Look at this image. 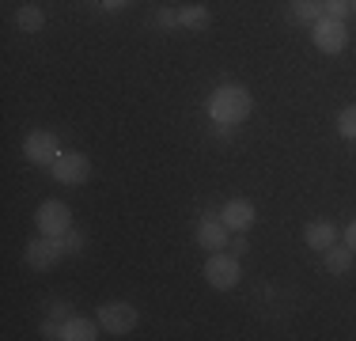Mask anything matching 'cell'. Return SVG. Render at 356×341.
<instances>
[{
	"label": "cell",
	"mask_w": 356,
	"mask_h": 341,
	"mask_svg": "<svg viewBox=\"0 0 356 341\" xmlns=\"http://www.w3.org/2000/svg\"><path fill=\"white\" fill-rule=\"evenodd\" d=\"M247 114H250V91L243 84H224L209 99V118L216 125H239L247 122Z\"/></svg>",
	"instance_id": "1"
},
{
	"label": "cell",
	"mask_w": 356,
	"mask_h": 341,
	"mask_svg": "<svg viewBox=\"0 0 356 341\" xmlns=\"http://www.w3.org/2000/svg\"><path fill=\"white\" fill-rule=\"evenodd\" d=\"M239 277H243L239 254H224V251L209 254V262H205V280H209V288H216V292H232V288L239 285Z\"/></svg>",
	"instance_id": "2"
},
{
	"label": "cell",
	"mask_w": 356,
	"mask_h": 341,
	"mask_svg": "<svg viewBox=\"0 0 356 341\" xmlns=\"http://www.w3.org/2000/svg\"><path fill=\"white\" fill-rule=\"evenodd\" d=\"M137 322H140L137 307L125 303V300H114V303H103V307H99V326H103L106 334H114V338L133 334V330H137Z\"/></svg>",
	"instance_id": "3"
},
{
	"label": "cell",
	"mask_w": 356,
	"mask_h": 341,
	"mask_svg": "<svg viewBox=\"0 0 356 341\" xmlns=\"http://www.w3.org/2000/svg\"><path fill=\"white\" fill-rule=\"evenodd\" d=\"M311 42H315V49H322V54H341V49L349 46L345 19H330V15H322L318 23H311Z\"/></svg>",
	"instance_id": "4"
},
{
	"label": "cell",
	"mask_w": 356,
	"mask_h": 341,
	"mask_svg": "<svg viewBox=\"0 0 356 341\" xmlns=\"http://www.w3.org/2000/svg\"><path fill=\"white\" fill-rule=\"evenodd\" d=\"M35 224H38V232H42V235L61 239V235L72 228V212H69V205H65V201H54V198H49V201H42V205H38Z\"/></svg>",
	"instance_id": "5"
},
{
	"label": "cell",
	"mask_w": 356,
	"mask_h": 341,
	"mask_svg": "<svg viewBox=\"0 0 356 341\" xmlns=\"http://www.w3.org/2000/svg\"><path fill=\"white\" fill-rule=\"evenodd\" d=\"M23 156H27L31 164H38V167H54V159L61 156V144H57V136L49 129H35V133H27V141H23Z\"/></svg>",
	"instance_id": "6"
},
{
	"label": "cell",
	"mask_w": 356,
	"mask_h": 341,
	"mask_svg": "<svg viewBox=\"0 0 356 341\" xmlns=\"http://www.w3.org/2000/svg\"><path fill=\"white\" fill-rule=\"evenodd\" d=\"M54 178L65 186H83L91 178V164L83 152H61V156L54 159Z\"/></svg>",
	"instance_id": "7"
},
{
	"label": "cell",
	"mask_w": 356,
	"mask_h": 341,
	"mask_svg": "<svg viewBox=\"0 0 356 341\" xmlns=\"http://www.w3.org/2000/svg\"><path fill=\"white\" fill-rule=\"evenodd\" d=\"M61 258H65V246H61V239H54V235H42L38 243H27V251H23V262H27L31 269H49Z\"/></svg>",
	"instance_id": "8"
},
{
	"label": "cell",
	"mask_w": 356,
	"mask_h": 341,
	"mask_svg": "<svg viewBox=\"0 0 356 341\" xmlns=\"http://www.w3.org/2000/svg\"><path fill=\"white\" fill-rule=\"evenodd\" d=\"M227 243H232V228H227L224 220L205 216V220L197 224V246H201V251L216 254V251H224Z\"/></svg>",
	"instance_id": "9"
},
{
	"label": "cell",
	"mask_w": 356,
	"mask_h": 341,
	"mask_svg": "<svg viewBox=\"0 0 356 341\" xmlns=\"http://www.w3.org/2000/svg\"><path fill=\"white\" fill-rule=\"evenodd\" d=\"M254 201H247V198H232V201H224V209H220V220H224L232 232H247V228L254 224Z\"/></svg>",
	"instance_id": "10"
},
{
	"label": "cell",
	"mask_w": 356,
	"mask_h": 341,
	"mask_svg": "<svg viewBox=\"0 0 356 341\" xmlns=\"http://www.w3.org/2000/svg\"><path fill=\"white\" fill-rule=\"evenodd\" d=\"M99 338V322L83 319V315H69L61 322V341H95Z\"/></svg>",
	"instance_id": "11"
},
{
	"label": "cell",
	"mask_w": 356,
	"mask_h": 341,
	"mask_svg": "<svg viewBox=\"0 0 356 341\" xmlns=\"http://www.w3.org/2000/svg\"><path fill=\"white\" fill-rule=\"evenodd\" d=\"M303 243L311 246V251H326L330 243H337V228L330 224V220H311L307 228H303Z\"/></svg>",
	"instance_id": "12"
},
{
	"label": "cell",
	"mask_w": 356,
	"mask_h": 341,
	"mask_svg": "<svg viewBox=\"0 0 356 341\" xmlns=\"http://www.w3.org/2000/svg\"><path fill=\"white\" fill-rule=\"evenodd\" d=\"M322 258H326V273H349L356 254H353L349 243H330L326 251H322Z\"/></svg>",
	"instance_id": "13"
},
{
	"label": "cell",
	"mask_w": 356,
	"mask_h": 341,
	"mask_svg": "<svg viewBox=\"0 0 356 341\" xmlns=\"http://www.w3.org/2000/svg\"><path fill=\"white\" fill-rule=\"evenodd\" d=\"M15 23H19V31L38 34L42 27H46V12H42L38 4H23L19 12H15Z\"/></svg>",
	"instance_id": "14"
},
{
	"label": "cell",
	"mask_w": 356,
	"mask_h": 341,
	"mask_svg": "<svg viewBox=\"0 0 356 341\" xmlns=\"http://www.w3.org/2000/svg\"><path fill=\"white\" fill-rule=\"evenodd\" d=\"M288 15L296 23H318L322 19V0H292L288 4Z\"/></svg>",
	"instance_id": "15"
},
{
	"label": "cell",
	"mask_w": 356,
	"mask_h": 341,
	"mask_svg": "<svg viewBox=\"0 0 356 341\" xmlns=\"http://www.w3.org/2000/svg\"><path fill=\"white\" fill-rule=\"evenodd\" d=\"M213 19L205 4H190V8H178V27H205Z\"/></svg>",
	"instance_id": "16"
},
{
	"label": "cell",
	"mask_w": 356,
	"mask_h": 341,
	"mask_svg": "<svg viewBox=\"0 0 356 341\" xmlns=\"http://www.w3.org/2000/svg\"><path fill=\"white\" fill-rule=\"evenodd\" d=\"M337 133H341L345 141H356V106H345L341 114H337Z\"/></svg>",
	"instance_id": "17"
},
{
	"label": "cell",
	"mask_w": 356,
	"mask_h": 341,
	"mask_svg": "<svg viewBox=\"0 0 356 341\" xmlns=\"http://www.w3.org/2000/svg\"><path fill=\"white\" fill-rule=\"evenodd\" d=\"M349 12V0H322V15H330V19H345Z\"/></svg>",
	"instance_id": "18"
},
{
	"label": "cell",
	"mask_w": 356,
	"mask_h": 341,
	"mask_svg": "<svg viewBox=\"0 0 356 341\" xmlns=\"http://www.w3.org/2000/svg\"><path fill=\"white\" fill-rule=\"evenodd\" d=\"M83 243H88V239H83V232H76V228H69V232L61 235L65 254H80V251H83Z\"/></svg>",
	"instance_id": "19"
},
{
	"label": "cell",
	"mask_w": 356,
	"mask_h": 341,
	"mask_svg": "<svg viewBox=\"0 0 356 341\" xmlns=\"http://www.w3.org/2000/svg\"><path fill=\"white\" fill-rule=\"evenodd\" d=\"M156 23H159V27H178V12H175V8H159Z\"/></svg>",
	"instance_id": "20"
},
{
	"label": "cell",
	"mask_w": 356,
	"mask_h": 341,
	"mask_svg": "<svg viewBox=\"0 0 356 341\" xmlns=\"http://www.w3.org/2000/svg\"><path fill=\"white\" fill-rule=\"evenodd\" d=\"M69 303H49V319H54V322H65V319H69Z\"/></svg>",
	"instance_id": "21"
},
{
	"label": "cell",
	"mask_w": 356,
	"mask_h": 341,
	"mask_svg": "<svg viewBox=\"0 0 356 341\" xmlns=\"http://www.w3.org/2000/svg\"><path fill=\"white\" fill-rule=\"evenodd\" d=\"M345 243H349V246H353V254H356V220H353L349 228H345Z\"/></svg>",
	"instance_id": "22"
},
{
	"label": "cell",
	"mask_w": 356,
	"mask_h": 341,
	"mask_svg": "<svg viewBox=\"0 0 356 341\" xmlns=\"http://www.w3.org/2000/svg\"><path fill=\"white\" fill-rule=\"evenodd\" d=\"M247 246H250L247 239H235V243H232V254H247Z\"/></svg>",
	"instance_id": "23"
},
{
	"label": "cell",
	"mask_w": 356,
	"mask_h": 341,
	"mask_svg": "<svg viewBox=\"0 0 356 341\" xmlns=\"http://www.w3.org/2000/svg\"><path fill=\"white\" fill-rule=\"evenodd\" d=\"M103 4H106V8H122L125 0H103Z\"/></svg>",
	"instance_id": "24"
},
{
	"label": "cell",
	"mask_w": 356,
	"mask_h": 341,
	"mask_svg": "<svg viewBox=\"0 0 356 341\" xmlns=\"http://www.w3.org/2000/svg\"><path fill=\"white\" fill-rule=\"evenodd\" d=\"M349 8H353V12H356V0H349Z\"/></svg>",
	"instance_id": "25"
}]
</instances>
